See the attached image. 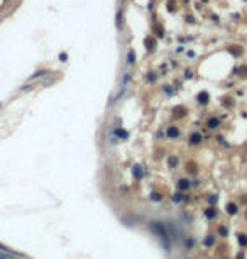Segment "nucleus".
Segmentation results:
<instances>
[{"label": "nucleus", "instance_id": "nucleus-13", "mask_svg": "<svg viewBox=\"0 0 247 259\" xmlns=\"http://www.w3.org/2000/svg\"><path fill=\"white\" fill-rule=\"evenodd\" d=\"M196 98H198V103H203V105H205V103H208L210 95H208L207 91H202V93H198V97H196Z\"/></svg>", "mask_w": 247, "mask_h": 259}, {"label": "nucleus", "instance_id": "nucleus-17", "mask_svg": "<svg viewBox=\"0 0 247 259\" xmlns=\"http://www.w3.org/2000/svg\"><path fill=\"white\" fill-rule=\"evenodd\" d=\"M219 119H215V117H212V119H208V122H207V125H208V129H217L219 127Z\"/></svg>", "mask_w": 247, "mask_h": 259}, {"label": "nucleus", "instance_id": "nucleus-3", "mask_svg": "<svg viewBox=\"0 0 247 259\" xmlns=\"http://www.w3.org/2000/svg\"><path fill=\"white\" fill-rule=\"evenodd\" d=\"M115 27L119 29V31H124V29H125L124 10H117V14H115Z\"/></svg>", "mask_w": 247, "mask_h": 259}, {"label": "nucleus", "instance_id": "nucleus-20", "mask_svg": "<svg viewBox=\"0 0 247 259\" xmlns=\"http://www.w3.org/2000/svg\"><path fill=\"white\" fill-rule=\"evenodd\" d=\"M205 215L208 217V219H215V215H217V212H215V208H207V210H205Z\"/></svg>", "mask_w": 247, "mask_h": 259}, {"label": "nucleus", "instance_id": "nucleus-2", "mask_svg": "<svg viewBox=\"0 0 247 259\" xmlns=\"http://www.w3.org/2000/svg\"><path fill=\"white\" fill-rule=\"evenodd\" d=\"M144 46H146V51H147V53H154V51H156V48H157V39L154 36L149 34L144 39Z\"/></svg>", "mask_w": 247, "mask_h": 259}, {"label": "nucleus", "instance_id": "nucleus-23", "mask_svg": "<svg viewBox=\"0 0 247 259\" xmlns=\"http://www.w3.org/2000/svg\"><path fill=\"white\" fill-rule=\"evenodd\" d=\"M59 61H61V63L68 61V54H66V53H59Z\"/></svg>", "mask_w": 247, "mask_h": 259}, {"label": "nucleus", "instance_id": "nucleus-6", "mask_svg": "<svg viewBox=\"0 0 247 259\" xmlns=\"http://www.w3.org/2000/svg\"><path fill=\"white\" fill-rule=\"evenodd\" d=\"M202 134H200V132H191L190 134V137H188V142H190L191 146H196V144H200L202 142Z\"/></svg>", "mask_w": 247, "mask_h": 259}, {"label": "nucleus", "instance_id": "nucleus-19", "mask_svg": "<svg viewBox=\"0 0 247 259\" xmlns=\"http://www.w3.org/2000/svg\"><path fill=\"white\" fill-rule=\"evenodd\" d=\"M0 251L2 252H12V254H15V256H22L20 252H15V251H12V249H9L7 246H3V244H0Z\"/></svg>", "mask_w": 247, "mask_h": 259}, {"label": "nucleus", "instance_id": "nucleus-9", "mask_svg": "<svg viewBox=\"0 0 247 259\" xmlns=\"http://www.w3.org/2000/svg\"><path fill=\"white\" fill-rule=\"evenodd\" d=\"M132 174H134V178H136V179H142L146 173H144V169H142L139 164H136V166L132 168Z\"/></svg>", "mask_w": 247, "mask_h": 259}, {"label": "nucleus", "instance_id": "nucleus-4", "mask_svg": "<svg viewBox=\"0 0 247 259\" xmlns=\"http://www.w3.org/2000/svg\"><path fill=\"white\" fill-rule=\"evenodd\" d=\"M112 134H114L119 141H127V139H129V136H131V134H129V131H125L124 127H115Z\"/></svg>", "mask_w": 247, "mask_h": 259}, {"label": "nucleus", "instance_id": "nucleus-26", "mask_svg": "<svg viewBox=\"0 0 247 259\" xmlns=\"http://www.w3.org/2000/svg\"><path fill=\"white\" fill-rule=\"evenodd\" d=\"M0 259H7V257H0Z\"/></svg>", "mask_w": 247, "mask_h": 259}, {"label": "nucleus", "instance_id": "nucleus-21", "mask_svg": "<svg viewBox=\"0 0 247 259\" xmlns=\"http://www.w3.org/2000/svg\"><path fill=\"white\" fill-rule=\"evenodd\" d=\"M156 78H157V75L154 73V71H151L149 75H146V80H147L149 83H154V81H156Z\"/></svg>", "mask_w": 247, "mask_h": 259}, {"label": "nucleus", "instance_id": "nucleus-14", "mask_svg": "<svg viewBox=\"0 0 247 259\" xmlns=\"http://www.w3.org/2000/svg\"><path fill=\"white\" fill-rule=\"evenodd\" d=\"M149 200H151V202L159 203V202H162V195H161V193H157V191H152V193L149 195Z\"/></svg>", "mask_w": 247, "mask_h": 259}, {"label": "nucleus", "instance_id": "nucleus-16", "mask_svg": "<svg viewBox=\"0 0 247 259\" xmlns=\"http://www.w3.org/2000/svg\"><path fill=\"white\" fill-rule=\"evenodd\" d=\"M131 78H132V73H131V71H125L124 76H122V85H124V86H129V83H131Z\"/></svg>", "mask_w": 247, "mask_h": 259}, {"label": "nucleus", "instance_id": "nucleus-22", "mask_svg": "<svg viewBox=\"0 0 247 259\" xmlns=\"http://www.w3.org/2000/svg\"><path fill=\"white\" fill-rule=\"evenodd\" d=\"M185 244H186V247H188V249H191V247L195 246V241H193V239H186Z\"/></svg>", "mask_w": 247, "mask_h": 259}, {"label": "nucleus", "instance_id": "nucleus-27", "mask_svg": "<svg viewBox=\"0 0 247 259\" xmlns=\"http://www.w3.org/2000/svg\"><path fill=\"white\" fill-rule=\"evenodd\" d=\"M0 108H2V103H0Z\"/></svg>", "mask_w": 247, "mask_h": 259}, {"label": "nucleus", "instance_id": "nucleus-8", "mask_svg": "<svg viewBox=\"0 0 247 259\" xmlns=\"http://www.w3.org/2000/svg\"><path fill=\"white\" fill-rule=\"evenodd\" d=\"M190 186H191V181L188 178H181L178 181V190H181V191H186Z\"/></svg>", "mask_w": 247, "mask_h": 259}, {"label": "nucleus", "instance_id": "nucleus-11", "mask_svg": "<svg viewBox=\"0 0 247 259\" xmlns=\"http://www.w3.org/2000/svg\"><path fill=\"white\" fill-rule=\"evenodd\" d=\"M185 114H186V108L183 107V105L174 107V110H173V115H174V117H183Z\"/></svg>", "mask_w": 247, "mask_h": 259}, {"label": "nucleus", "instance_id": "nucleus-10", "mask_svg": "<svg viewBox=\"0 0 247 259\" xmlns=\"http://www.w3.org/2000/svg\"><path fill=\"white\" fill-rule=\"evenodd\" d=\"M125 63H127L129 66H132L134 63H136V51H134L132 48L127 51V60H125Z\"/></svg>", "mask_w": 247, "mask_h": 259}, {"label": "nucleus", "instance_id": "nucleus-15", "mask_svg": "<svg viewBox=\"0 0 247 259\" xmlns=\"http://www.w3.org/2000/svg\"><path fill=\"white\" fill-rule=\"evenodd\" d=\"M152 32H154L157 37H162V36H164V29H162L161 26H156V24H152Z\"/></svg>", "mask_w": 247, "mask_h": 259}, {"label": "nucleus", "instance_id": "nucleus-18", "mask_svg": "<svg viewBox=\"0 0 247 259\" xmlns=\"http://www.w3.org/2000/svg\"><path fill=\"white\" fill-rule=\"evenodd\" d=\"M183 198H185V197H183V195L179 193V191H178V193H174V195H171V200H173L174 203H179V202H183Z\"/></svg>", "mask_w": 247, "mask_h": 259}, {"label": "nucleus", "instance_id": "nucleus-28", "mask_svg": "<svg viewBox=\"0 0 247 259\" xmlns=\"http://www.w3.org/2000/svg\"><path fill=\"white\" fill-rule=\"evenodd\" d=\"M120 2H124V0H120Z\"/></svg>", "mask_w": 247, "mask_h": 259}, {"label": "nucleus", "instance_id": "nucleus-5", "mask_svg": "<svg viewBox=\"0 0 247 259\" xmlns=\"http://www.w3.org/2000/svg\"><path fill=\"white\" fill-rule=\"evenodd\" d=\"M179 127H176V125H169L168 129H166V137L168 139H176V137H179Z\"/></svg>", "mask_w": 247, "mask_h": 259}, {"label": "nucleus", "instance_id": "nucleus-24", "mask_svg": "<svg viewBox=\"0 0 247 259\" xmlns=\"http://www.w3.org/2000/svg\"><path fill=\"white\" fill-rule=\"evenodd\" d=\"M162 90H164V93H168V95L173 93V88H171V85H164V88H162Z\"/></svg>", "mask_w": 247, "mask_h": 259}, {"label": "nucleus", "instance_id": "nucleus-1", "mask_svg": "<svg viewBox=\"0 0 247 259\" xmlns=\"http://www.w3.org/2000/svg\"><path fill=\"white\" fill-rule=\"evenodd\" d=\"M149 231L152 232V234H156L159 239H164V237H168V229H166L161 222H157V220H152V222L149 224Z\"/></svg>", "mask_w": 247, "mask_h": 259}, {"label": "nucleus", "instance_id": "nucleus-12", "mask_svg": "<svg viewBox=\"0 0 247 259\" xmlns=\"http://www.w3.org/2000/svg\"><path fill=\"white\" fill-rule=\"evenodd\" d=\"M178 163H179V159L176 156H169L168 158V168H171V169L178 168Z\"/></svg>", "mask_w": 247, "mask_h": 259}, {"label": "nucleus", "instance_id": "nucleus-7", "mask_svg": "<svg viewBox=\"0 0 247 259\" xmlns=\"http://www.w3.org/2000/svg\"><path fill=\"white\" fill-rule=\"evenodd\" d=\"M51 73L49 71V70H46V68H43V70H37V71L34 73V75H31V78H29V80H37V78H44V76H48V75Z\"/></svg>", "mask_w": 247, "mask_h": 259}, {"label": "nucleus", "instance_id": "nucleus-25", "mask_svg": "<svg viewBox=\"0 0 247 259\" xmlns=\"http://www.w3.org/2000/svg\"><path fill=\"white\" fill-rule=\"evenodd\" d=\"M7 3H9V0H3V3H2V7H5Z\"/></svg>", "mask_w": 247, "mask_h": 259}]
</instances>
